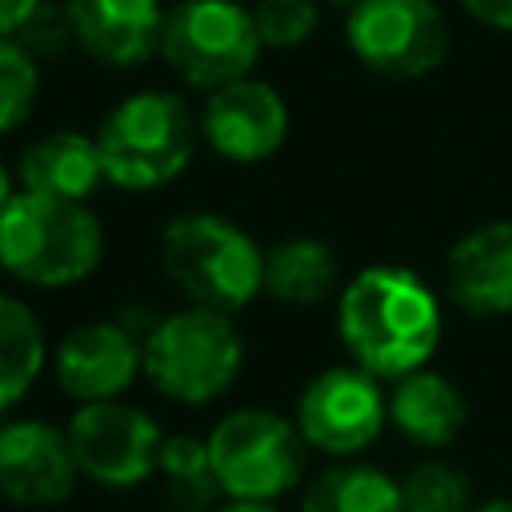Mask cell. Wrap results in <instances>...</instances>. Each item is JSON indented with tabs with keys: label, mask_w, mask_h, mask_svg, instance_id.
Wrapping results in <instances>:
<instances>
[{
	"label": "cell",
	"mask_w": 512,
	"mask_h": 512,
	"mask_svg": "<svg viewBox=\"0 0 512 512\" xmlns=\"http://www.w3.org/2000/svg\"><path fill=\"white\" fill-rule=\"evenodd\" d=\"M344 356L384 384L432 364L444 336L440 292L408 264H364L336 292Z\"/></svg>",
	"instance_id": "obj_1"
},
{
	"label": "cell",
	"mask_w": 512,
	"mask_h": 512,
	"mask_svg": "<svg viewBox=\"0 0 512 512\" xmlns=\"http://www.w3.org/2000/svg\"><path fill=\"white\" fill-rule=\"evenodd\" d=\"M96 148L104 164V184L128 196H148L176 184L200 140L196 108L172 88H136L120 96L96 124Z\"/></svg>",
	"instance_id": "obj_2"
},
{
	"label": "cell",
	"mask_w": 512,
	"mask_h": 512,
	"mask_svg": "<svg viewBox=\"0 0 512 512\" xmlns=\"http://www.w3.org/2000/svg\"><path fill=\"white\" fill-rule=\"evenodd\" d=\"M104 220L88 200L16 192L0 212V272L36 292H64L104 264Z\"/></svg>",
	"instance_id": "obj_3"
},
{
	"label": "cell",
	"mask_w": 512,
	"mask_h": 512,
	"mask_svg": "<svg viewBox=\"0 0 512 512\" xmlns=\"http://www.w3.org/2000/svg\"><path fill=\"white\" fill-rule=\"evenodd\" d=\"M160 272L184 304L240 316L264 296V244L232 216L192 208L160 228Z\"/></svg>",
	"instance_id": "obj_4"
},
{
	"label": "cell",
	"mask_w": 512,
	"mask_h": 512,
	"mask_svg": "<svg viewBox=\"0 0 512 512\" xmlns=\"http://www.w3.org/2000/svg\"><path fill=\"white\" fill-rule=\"evenodd\" d=\"M248 348L236 316L180 304L144 332V380L180 408H208L228 396L244 372Z\"/></svg>",
	"instance_id": "obj_5"
},
{
	"label": "cell",
	"mask_w": 512,
	"mask_h": 512,
	"mask_svg": "<svg viewBox=\"0 0 512 512\" xmlns=\"http://www.w3.org/2000/svg\"><path fill=\"white\" fill-rule=\"evenodd\" d=\"M208 456L224 500L280 504L308 480V444L292 416L240 404L208 428Z\"/></svg>",
	"instance_id": "obj_6"
},
{
	"label": "cell",
	"mask_w": 512,
	"mask_h": 512,
	"mask_svg": "<svg viewBox=\"0 0 512 512\" xmlns=\"http://www.w3.org/2000/svg\"><path fill=\"white\" fill-rule=\"evenodd\" d=\"M264 56L252 4L244 0H176L164 12L160 60L164 68L196 88L212 92L240 76H252Z\"/></svg>",
	"instance_id": "obj_7"
},
{
	"label": "cell",
	"mask_w": 512,
	"mask_h": 512,
	"mask_svg": "<svg viewBox=\"0 0 512 512\" xmlns=\"http://www.w3.org/2000/svg\"><path fill=\"white\" fill-rule=\"evenodd\" d=\"M352 60L380 80H424L452 52V24L436 0H360L344 12Z\"/></svg>",
	"instance_id": "obj_8"
},
{
	"label": "cell",
	"mask_w": 512,
	"mask_h": 512,
	"mask_svg": "<svg viewBox=\"0 0 512 512\" xmlns=\"http://www.w3.org/2000/svg\"><path fill=\"white\" fill-rule=\"evenodd\" d=\"M292 420L308 452L324 460L364 456L388 428V384L352 360L324 364L296 392Z\"/></svg>",
	"instance_id": "obj_9"
},
{
	"label": "cell",
	"mask_w": 512,
	"mask_h": 512,
	"mask_svg": "<svg viewBox=\"0 0 512 512\" xmlns=\"http://www.w3.org/2000/svg\"><path fill=\"white\" fill-rule=\"evenodd\" d=\"M64 428L80 476L108 492H132L148 484L156 476L160 444L168 436L160 420L144 404H132L128 396L84 400L68 412Z\"/></svg>",
	"instance_id": "obj_10"
},
{
	"label": "cell",
	"mask_w": 512,
	"mask_h": 512,
	"mask_svg": "<svg viewBox=\"0 0 512 512\" xmlns=\"http://www.w3.org/2000/svg\"><path fill=\"white\" fill-rule=\"evenodd\" d=\"M196 120L204 148L236 168L268 164L288 144L292 132V112L284 92L256 72L204 92Z\"/></svg>",
	"instance_id": "obj_11"
},
{
	"label": "cell",
	"mask_w": 512,
	"mask_h": 512,
	"mask_svg": "<svg viewBox=\"0 0 512 512\" xmlns=\"http://www.w3.org/2000/svg\"><path fill=\"white\" fill-rule=\"evenodd\" d=\"M48 372L76 404L128 396L132 384L144 380V336L120 312L80 320L56 336Z\"/></svg>",
	"instance_id": "obj_12"
},
{
	"label": "cell",
	"mask_w": 512,
	"mask_h": 512,
	"mask_svg": "<svg viewBox=\"0 0 512 512\" xmlns=\"http://www.w3.org/2000/svg\"><path fill=\"white\" fill-rule=\"evenodd\" d=\"M80 468L64 424L44 416H4L0 420V500L12 508L44 512L76 496Z\"/></svg>",
	"instance_id": "obj_13"
},
{
	"label": "cell",
	"mask_w": 512,
	"mask_h": 512,
	"mask_svg": "<svg viewBox=\"0 0 512 512\" xmlns=\"http://www.w3.org/2000/svg\"><path fill=\"white\" fill-rule=\"evenodd\" d=\"M444 296L476 320L512 316V220H484L452 240Z\"/></svg>",
	"instance_id": "obj_14"
},
{
	"label": "cell",
	"mask_w": 512,
	"mask_h": 512,
	"mask_svg": "<svg viewBox=\"0 0 512 512\" xmlns=\"http://www.w3.org/2000/svg\"><path fill=\"white\" fill-rule=\"evenodd\" d=\"M76 48L112 72H132L160 56L164 32V0H60Z\"/></svg>",
	"instance_id": "obj_15"
},
{
	"label": "cell",
	"mask_w": 512,
	"mask_h": 512,
	"mask_svg": "<svg viewBox=\"0 0 512 512\" xmlns=\"http://www.w3.org/2000/svg\"><path fill=\"white\" fill-rule=\"evenodd\" d=\"M468 424V400L452 376L424 364L388 384V428L420 452H444Z\"/></svg>",
	"instance_id": "obj_16"
},
{
	"label": "cell",
	"mask_w": 512,
	"mask_h": 512,
	"mask_svg": "<svg viewBox=\"0 0 512 512\" xmlns=\"http://www.w3.org/2000/svg\"><path fill=\"white\" fill-rule=\"evenodd\" d=\"M12 168L24 192H44L60 200H92L104 184L96 136L76 128H52L28 140Z\"/></svg>",
	"instance_id": "obj_17"
},
{
	"label": "cell",
	"mask_w": 512,
	"mask_h": 512,
	"mask_svg": "<svg viewBox=\"0 0 512 512\" xmlns=\"http://www.w3.org/2000/svg\"><path fill=\"white\" fill-rule=\"evenodd\" d=\"M344 284L340 252L312 232H292L264 248V296L280 308H320Z\"/></svg>",
	"instance_id": "obj_18"
},
{
	"label": "cell",
	"mask_w": 512,
	"mask_h": 512,
	"mask_svg": "<svg viewBox=\"0 0 512 512\" xmlns=\"http://www.w3.org/2000/svg\"><path fill=\"white\" fill-rule=\"evenodd\" d=\"M296 496V512H404L400 476L364 456L328 460L308 472Z\"/></svg>",
	"instance_id": "obj_19"
},
{
	"label": "cell",
	"mask_w": 512,
	"mask_h": 512,
	"mask_svg": "<svg viewBox=\"0 0 512 512\" xmlns=\"http://www.w3.org/2000/svg\"><path fill=\"white\" fill-rule=\"evenodd\" d=\"M48 352L52 348L40 312L24 296L0 288V420L32 396L48 372Z\"/></svg>",
	"instance_id": "obj_20"
},
{
	"label": "cell",
	"mask_w": 512,
	"mask_h": 512,
	"mask_svg": "<svg viewBox=\"0 0 512 512\" xmlns=\"http://www.w3.org/2000/svg\"><path fill=\"white\" fill-rule=\"evenodd\" d=\"M152 480L160 484V496L172 512H212L224 500L212 456H208V436H196V432L164 436Z\"/></svg>",
	"instance_id": "obj_21"
},
{
	"label": "cell",
	"mask_w": 512,
	"mask_h": 512,
	"mask_svg": "<svg viewBox=\"0 0 512 512\" xmlns=\"http://www.w3.org/2000/svg\"><path fill=\"white\" fill-rule=\"evenodd\" d=\"M400 500H404V512H468L476 496L464 464H456L452 456L428 452L416 464H408V472L400 476Z\"/></svg>",
	"instance_id": "obj_22"
},
{
	"label": "cell",
	"mask_w": 512,
	"mask_h": 512,
	"mask_svg": "<svg viewBox=\"0 0 512 512\" xmlns=\"http://www.w3.org/2000/svg\"><path fill=\"white\" fill-rule=\"evenodd\" d=\"M44 92V60L16 36H0V136L20 132Z\"/></svg>",
	"instance_id": "obj_23"
},
{
	"label": "cell",
	"mask_w": 512,
	"mask_h": 512,
	"mask_svg": "<svg viewBox=\"0 0 512 512\" xmlns=\"http://www.w3.org/2000/svg\"><path fill=\"white\" fill-rule=\"evenodd\" d=\"M320 0H256L252 20L264 52H296L320 32Z\"/></svg>",
	"instance_id": "obj_24"
},
{
	"label": "cell",
	"mask_w": 512,
	"mask_h": 512,
	"mask_svg": "<svg viewBox=\"0 0 512 512\" xmlns=\"http://www.w3.org/2000/svg\"><path fill=\"white\" fill-rule=\"evenodd\" d=\"M16 40H20L32 56H40L44 64H52V60L68 56V48H76V32H72V20H68V12H64L60 0H44V4L20 24Z\"/></svg>",
	"instance_id": "obj_25"
},
{
	"label": "cell",
	"mask_w": 512,
	"mask_h": 512,
	"mask_svg": "<svg viewBox=\"0 0 512 512\" xmlns=\"http://www.w3.org/2000/svg\"><path fill=\"white\" fill-rule=\"evenodd\" d=\"M460 12L488 28V32H512V0H456Z\"/></svg>",
	"instance_id": "obj_26"
},
{
	"label": "cell",
	"mask_w": 512,
	"mask_h": 512,
	"mask_svg": "<svg viewBox=\"0 0 512 512\" xmlns=\"http://www.w3.org/2000/svg\"><path fill=\"white\" fill-rule=\"evenodd\" d=\"M44 0H0V36H16L20 24L40 8Z\"/></svg>",
	"instance_id": "obj_27"
},
{
	"label": "cell",
	"mask_w": 512,
	"mask_h": 512,
	"mask_svg": "<svg viewBox=\"0 0 512 512\" xmlns=\"http://www.w3.org/2000/svg\"><path fill=\"white\" fill-rule=\"evenodd\" d=\"M16 192H20V180H16V168H12V164H8L4 156H0V212L8 208V200H12Z\"/></svg>",
	"instance_id": "obj_28"
},
{
	"label": "cell",
	"mask_w": 512,
	"mask_h": 512,
	"mask_svg": "<svg viewBox=\"0 0 512 512\" xmlns=\"http://www.w3.org/2000/svg\"><path fill=\"white\" fill-rule=\"evenodd\" d=\"M212 512H280V504H260V500H220Z\"/></svg>",
	"instance_id": "obj_29"
},
{
	"label": "cell",
	"mask_w": 512,
	"mask_h": 512,
	"mask_svg": "<svg viewBox=\"0 0 512 512\" xmlns=\"http://www.w3.org/2000/svg\"><path fill=\"white\" fill-rule=\"evenodd\" d=\"M468 512H512V496H484V500H472Z\"/></svg>",
	"instance_id": "obj_30"
},
{
	"label": "cell",
	"mask_w": 512,
	"mask_h": 512,
	"mask_svg": "<svg viewBox=\"0 0 512 512\" xmlns=\"http://www.w3.org/2000/svg\"><path fill=\"white\" fill-rule=\"evenodd\" d=\"M324 8H340V12H348V8H356L360 0H320Z\"/></svg>",
	"instance_id": "obj_31"
}]
</instances>
